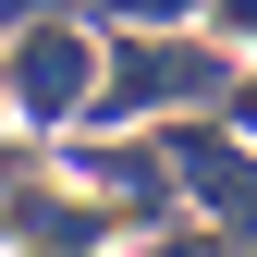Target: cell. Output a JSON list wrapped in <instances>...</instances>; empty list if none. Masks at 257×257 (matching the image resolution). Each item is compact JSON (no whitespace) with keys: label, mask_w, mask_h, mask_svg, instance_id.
I'll list each match as a JSON object with an SVG mask.
<instances>
[{"label":"cell","mask_w":257,"mask_h":257,"mask_svg":"<svg viewBox=\"0 0 257 257\" xmlns=\"http://www.w3.org/2000/svg\"><path fill=\"white\" fill-rule=\"evenodd\" d=\"M233 98V49L220 37H110L86 122H147V110H220Z\"/></svg>","instance_id":"obj_1"},{"label":"cell","mask_w":257,"mask_h":257,"mask_svg":"<svg viewBox=\"0 0 257 257\" xmlns=\"http://www.w3.org/2000/svg\"><path fill=\"white\" fill-rule=\"evenodd\" d=\"M86 86H98V49H86L74 25L25 13L13 37H0V98H13L25 122H74V110H86Z\"/></svg>","instance_id":"obj_2"},{"label":"cell","mask_w":257,"mask_h":257,"mask_svg":"<svg viewBox=\"0 0 257 257\" xmlns=\"http://www.w3.org/2000/svg\"><path fill=\"white\" fill-rule=\"evenodd\" d=\"M49 172H74V184H98L110 208H135V220H172L184 208V184H172V147H147V135H122V122H98L86 147H61Z\"/></svg>","instance_id":"obj_3"},{"label":"cell","mask_w":257,"mask_h":257,"mask_svg":"<svg viewBox=\"0 0 257 257\" xmlns=\"http://www.w3.org/2000/svg\"><path fill=\"white\" fill-rule=\"evenodd\" d=\"M172 184H184L208 220L257 233V147L233 135V122H184V135H172Z\"/></svg>","instance_id":"obj_4"},{"label":"cell","mask_w":257,"mask_h":257,"mask_svg":"<svg viewBox=\"0 0 257 257\" xmlns=\"http://www.w3.org/2000/svg\"><path fill=\"white\" fill-rule=\"evenodd\" d=\"M208 37L245 61V49H257V0H208Z\"/></svg>","instance_id":"obj_5"},{"label":"cell","mask_w":257,"mask_h":257,"mask_svg":"<svg viewBox=\"0 0 257 257\" xmlns=\"http://www.w3.org/2000/svg\"><path fill=\"white\" fill-rule=\"evenodd\" d=\"M98 13H122V25H172V13H208V0H98Z\"/></svg>","instance_id":"obj_6"}]
</instances>
